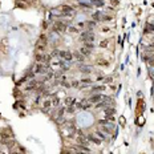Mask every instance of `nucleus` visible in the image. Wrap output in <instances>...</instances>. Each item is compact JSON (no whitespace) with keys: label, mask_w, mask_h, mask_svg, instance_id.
I'll list each match as a JSON object with an SVG mask.
<instances>
[{"label":"nucleus","mask_w":154,"mask_h":154,"mask_svg":"<svg viewBox=\"0 0 154 154\" xmlns=\"http://www.w3.org/2000/svg\"><path fill=\"white\" fill-rule=\"evenodd\" d=\"M68 29V24H65L64 21H56L53 24V31H56L57 33H64Z\"/></svg>","instance_id":"1"},{"label":"nucleus","mask_w":154,"mask_h":154,"mask_svg":"<svg viewBox=\"0 0 154 154\" xmlns=\"http://www.w3.org/2000/svg\"><path fill=\"white\" fill-rule=\"evenodd\" d=\"M35 60H36V63H44V61H51L52 60V56H48L45 57V54L41 53V52H36V54H35Z\"/></svg>","instance_id":"2"},{"label":"nucleus","mask_w":154,"mask_h":154,"mask_svg":"<svg viewBox=\"0 0 154 154\" xmlns=\"http://www.w3.org/2000/svg\"><path fill=\"white\" fill-rule=\"evenodd\" d=\"M13 137V133L11 131V129H1L0 130V138L1 140H11Z\"/></svg>","instance_id":"3"},{"label":"nucleus","mask_w":154,"mask_h":154,"mask_svg":"<svg viewBox=\"0 0 154 154\" xmlns=\"http://www.w3.org/2000/svg\"><path fill=\"white\" fill-rule=\"evenodd\" d=\"M81 40L85 41V43H92V41L94 40V36L92 32H84V33L81 35Z\"/></svg>","instance_id":"4"},{"label":"nucleus","mask_w":154,"mask_h":154,"mask_svg":"<svg viewBox=\"0 0 154 154\" xmlns=\"http://www.w3.org/2000/svg\"><path fill=\"white\" fill-rule=\"evenodd\" d=\"M47 71H48V65H43L41 63H37L35 68V73H45Z\"/></svg>","instance_id":"5"},{"label":"nucleus","mask_w":154,"mask_h":154,"mask_svg":"<svg viewBox=\"0 0 154 154\" xmlns=\"http://www.w3.org/2000/svg\"><path fill=\"white\" fill-rule=\"evenodd\" d=\"M59 54H60L64 60H66V61H71L72 59H73V53H71V52H68V51H61Z\"/></svg>","instance_id":"6"},{"label":"nucleus","mask_w":154,"mask_h":154,"mask_svg":"<svg viewBox=\"0 0 154 154\" xmlns=\"http://www.w3.org/2000/svg\"><path fill=\"white\" fill-rule=\"evenodd\" d=\"M59 9H61V11L64 12V15H72L73 13V8H72L71 6H61V7H59Z\"/></svg>","instance_id":"7"},{"label":"nucleus","mask_w":154,"mask_h":154,"mask_svg":"<svg viewBox=\"0 0 154 154\" xmlns=\"http://www.w3.org/2000/svg\"><path fill=\"white\" fill-rule=\"evenodd\" d=\"M45 48H47V44L41 43V41H37L36 45H35V49H36V52H41V53L45 51Z\"/></svg>","instance_id":"8"},{"label":"nucleus","mask_w":154,"mask_h":154,"mask_svg":"<svg viewBox=\"0 0 154 154\" xmlns=\"http://www.w3.org/2000/svg\"><path fill=\"white\" fill-rule=\"evenodd\" d=\"M113 129H114V125H113V124H108V125H102V130L105 131L106 134H110L112 131H113Z\"/></svg>","instance_id":"9"},{"label":"nucleus","mask_w":154,"mask_h":154,"mask_svg":"<svg viewBox=\"0 0 154 154\" xmlns=\"http://www.w3.org/2000/svg\"><path fill=\"white\" fill-rule=\"evenodd\" d=\"M102 97L104 96H101V94H94V96H92L90 98H89V101H90V102H100L101 100H102Z\"/></svg>","instance_id":"10"},{"label":"nucleus","mask_w":154,"mask_h":154,"mask_svg":"<svg viewBox=\"0 0 154 154\" xmlns=\"http://www.w3.org/2000/svg\"><path fill=\"white\" fill-rule=\"evenodd\" d=\"M88 140L92 141L93 143H96V145H100V143H101V140H100V138H97L96 136H93V134H89V136H88Z\"/></svg>","instance_id":"11"},{"label":"nucleus","mask_w":154,"mask_h":154,"mask_svg":"<svg viewBox=\"0 0 154 154\" xmlns=\"http://www.w3.org/2000/svg\"><path fill=\"white\" fill-rule=\"evenodd\" d=\"M73 57H74V59H76V60L77 61H80V63H83V61H84V59H85V57H84L83 56V54H81L80 53V52H74V53H73Z\"/></svg>","instance_id":"12"},{"label":"nucleus","mask_w":154,"mask_h":154,"mask_svg":"<svg viewBox=\"0 0 154 154\" xmlns=\"http://www.w3.org/2000/svg\"><path fill=\"white\" fill-rule=\"evenodd\" d=\"M78 52H80V53L83 54L84 57H85V56H89V54H90V49L85 48V47H83V48H80V51H78Z\"/></svg>","instance_id":"13"},{"label":"nucleus","mask_w":154,"mask_h":154,"mask_svg":"<svg viewBox=\"0 0 154 154\" xmlns=\"http://www.w3.org/2000/svg\"><path fill=\"white\" fill-rule=\"evenodd\" d=\"M101 19H102V15H101V12H96V13H93V20H94V21H100Z\"/></svg>","instance_id":"14"},{"label":"nucleus","mask_w":154,"mask_h":154,"mask_svg":"<svg viewBox=\"0 0 154 154\" xmlns=\"http://www.w3.org/2000/svg\"><path fill=\"white\" fill-rule=\"evenodd\" d=\"M51 105H52V101L51 100H45L44 101V110H49Z\"/></svg>","instance_id":"15"},{"label":"nucleus","mask_w":154,"mask_h":154,"mask_svg":"<svg viewBox=\"0 0 154 154\" xmlns=\"http://www.w3.org/2000/svg\"><path fill=\"white\" fill-rule=\"evenodd\" d=\"M92 3H93L96 7H104V0H93Z\"/></svg>","instance_id":"16"},{"label":"nucleus","mask_w":154,"mask_h":154,"mask_svg":"<svg viewBox=\"0 0 154 154\" xmlns=\"http://www.w3.org/2000/svg\"><path fill=\"white\" fill-rule=\"evenodd\" d=\"M104 112H105L106 116H113V114H114V109L113 108H106Z\"/></svg>","instance_id":"17"},{"label":"nucleus","mask_w":154,"mask_h":154,"mask_svg":"<svg viewBox=\"0 0 154 154\" xmlns=\"http://www.w3.org/2000/svg\"><path fill=\"white\" fill-rule=\"evenodd\" d=\"M96 136H97V137L98 138H100V140H106V136H105V134H104V133H101V131H96Z\"/></svg>","instance_id":"18"},{"label":"nucleus","mask_w":154,"mask_h":154,"mask_svg":"<svg viewBox=\"0 0 154 154\" xmlns=\"http://www.w3.org/2000/svg\"><path fill=\"white\" fill-rule=\"evenodd\" d=\"M108 44H109V40H108V39H105V40H102L100 43V47H101V48H106V47H108Z\"/></svg>","instance_id":"19"},{"label":"nucleus","mask_w":154,"mask_h":154,"mask_svg":"<svg viewBox=\"0 0 154 154\" xmlns=\"http://www.w3.org/2000/svg\"><path fill=\"white\" fill-rule=\"evenodd\" d=\"M51 101H52V105H54V106H57V105H59V102H60V100H59L57 97H54V96L52 97Z\"/></svg>","instance_id":"20"},{"label":"nucleus","mask_w":154,"mask_h":154,"mask_svg":"<svg viewBox=\"0 0 154 154\" xmlns=\"http://www.w3.org/2000/svg\"><path fill=\"white\" fill-rule=\"evenodd\" d=\"M65 104H68V105H72V104H74V98H73V97L65 98Z\"/></svg>","instance_id":"21"},{"label":"nucleus","mask_w":154,"mask_h":154,"mask_svg":"<svg viewBox=\"0 0 154 154\" xmlns=\"http://www.w3.org/2000/svg\"><path fill=\"white\" fill-rule=\"evenodd\" d=\"M39 41H41V43L47 44V41H48V39H47V36H45V35H41V36H40V39H39Z\"/></svg>","instance_id":"22"},{"label":"nucleus","mask_w":154,"mask_h":154,"mask_svg":"<svg viewBox=\"0 0 154 154\" xmlns=\"http://www.w3.org/2000/svg\"><path fill=\"white\" fill-rule=\"evenodd\" d=\"M84 47H85V48H88V49H90V51H92V49L94 48L93 43H85V45H84Z\"/></svg>","instance_id":"23"},{"label":"nucleus","mask_w":154,"mask_h":154,"mask_svg":"<svg viewBox=\"0 0 154 154\" xmlns=\"http://www.w3.org/2000/svg\"><path fill=\"white\" fill-rule=\"evenodd\" d=\"M102 21H110L112 20V16H109V15H105V16H102V19H101Z\"/></svg>","instance_id":"24"},{"label":"nucleus","mask_w":154,"mask_h":154,"mask_svg":"<svg viewBox=\"0 0 154 154\" xmlns=\"http://www.w3.org/2000/svg\"><path fill=\"white\" fill-rule=\"evenodd\" d=\"M149 31H151V32L154 31V25H153V24H148V29H146L145 32H146V33H148Z\"/></svg>","instance_id":"25"},{"label":"nucleus","mask_w":154,"mask_h":154,"mask_svg":"<svg viewBox=\"0 0 154 154\" xmlns=\"http://www.w3.org/2000/svg\"><path fill=\"white\" fill-rule=\"evenodd\" d=\"M80 71L84 72V73H89V72H90V68H84V66H80Z\"/></svg>","instance_id":"26"},{"label":"nucleus","mask_w":154,"mask_h":154,"mask_svg":"<svg viewBox=\"0 0 154 154\" xmlns=\"http://www.w3.org/2000/svg\"><path fill=\"white\" fill-rule=\"evenodd\" d=\"M80 6L81 7H84V8H92V4H86V3H80Z\"/></svg>","instance_id":"27"},{"label":"nucleus","mask_w":154,"mask_h":154,"mask_svg":"<svg viewBox=\"0 0 154 154\" xmlns=\"http://www.w3.org/2000/svg\"><path fill=\"white\" fill-rule=\"evenodd\" d=\"M98 124H100V125H108L109 120H100V121H98Z\"/></svg>","instance_id":"28"},{"label":"nucleus","mask_w":154,"mask_h":154,"mask_svg":"<svg viewBox=\"0 0 154 154\" xmlns=\"http://www.w3.org/2000/svg\"><path fill=\"white\" fill-rule=\"evenodd\" d=\"M110 3H112L113 7H117L118 4H120V1H118V0H110Z\"/></svg>","instance_id":"29"},{"label":"nucleus","mask_w":154,"mask_h":154,"mask_svg":"<svg viewBox=\"0 0 154 154\" xmlns=\"http://www.w3.org/2000/svg\"><path fill=\"white\" fill-rule=\"evenodd\" d=\"M61 154H74L73 151H71V150H66V149H64L63 151H61Z\"/></svg>","instance_id":"30"},{"label":"nucleus","mask_w":154,"mask_h":154,"mask_svg":"<svg viewBox=\"0 0 154 154\" xmlns=\"http://www.w3.org/2000/svg\"><path fill=\"white\" fill-rule=\"evenodd\" d=\"M66 113H74V108L73 106H69V108L66 109Z\"/></svg>","instance_id":"31"},{"label":"nucleus","mask_w":154,"mask_h":154,"mask_svg":"<svg viewBox=\"0 0 154 154\" xmlns=\"http://www.w3.org/2000/svg\"><path fill=\"white\" fill-rule=\"evenodd\" d=\"M104 86H93V90H104Z\"/></svg>","instance_id":"32"},{"label":"nucleus","mask_w":154,"mask_h":154,"mask_svg":"<svg viewBox=\"0 0 154 154\" xmlns=\"http://www.w3.org/2000/svg\"><path fill=\"white\" fill-rule=\"evenodd\" d=\"M88 24H89V28H93V27L96 25V23H94V21H88Z\"/></svg>","instance_id":"33"},{"label":"nucleus","mask_w":154,"mask_h":154,"mask_svg":"<svg viewBox=\"0 0 154 154\" xmlns=\"http://www.w3.org/2000/svg\"><path fill=\"white\" fill-rule=\"evenodd\" d=\"M74 154H89L88 151H74Z\"/></svg>","instance_id":"34"},{"label":"nucleus","mask_w":154,"mask_h":154,"mask_svg":"<svg viewBox=\"0 0 154 154\" xmlns=\"http://www.w3.org/2000/svg\"><path fill=\"white\" fill-rule=\"evenodd\" d=\"M43 28H44V29L48 28V23H47V21H44V23H43Z\"/></svg>","instance_id":"35"},{"label":"nucleus","mask_w":154,"mask_h":154,"mask_svg":"<svg viewBox=\"0 0 154 154\" xmlns=\"http://www.w3.org/2000/svg\"><path fill=\"white\" fill-rule=\"evenodd\" d=\"M19 150H20V153H25V149H24V148H21V146H20V148H19Z\"/></svg>","instance_id":"36"},{"label":"nucleus","mask_w":154,"mask_h":154,"mask_svg":"<svg viewBox=\"0 0 154 154\" xmlns=\"http://www.w3.org/2000/svg\"><path fill=\"white\" fill-rule=\"evenodd\" d=\"M69 31H71V32H77V28H73V27H71V28H69Z\"/></svg>","instance_id":"37"},{"label":"nucleus","mask_w":154,"mask_h":154,"mask_svg":"<svg viewBox=\"0 0 154 154\" xmlns=\"http://www.w3.org/2000/svg\"><path fill=\"white\" fill-rule=\"evenodd\" d=\"M83 83H90V80H89V78H84V80H83Z\"/></svg>","instance_id":"38"},{"label":"nucleus","mask_w":154,"mask_h":154,"mask_svg":"<svg viewBox=\"0 0 154 154\" xmlns=\"http://www.w3.org/2000/svg\"><path fill=\"white\" fill-rule=\"evenodd\" d=\"M72 85H73V86H78V81H74V83L72 84Z\"/></svg>","instance_id":"39"},{"label":"nucleus","mask_w":154,"mask_h":154,"mask_svg":"<svg viewBox=\"0 0 154 154\" xmlns=\"http://www.w3.org/2000/svg\"><path fill=\"white\" fill-rule=\"evenodd\" d=\"M11 154H23V153H17V151H12Z\"/></svg>","instance_id":"40"}]
</instances>
